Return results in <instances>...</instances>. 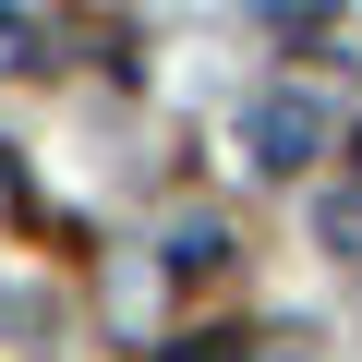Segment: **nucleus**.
Returning <instances> with one entry per match:
<instances>
[{"mask_svg":"<svg viewBox=\"0 0 362 362\" xmlns=\"http://www.w3.org/2000/svg\"><path fill=\"white\" fill-rule=\"evenodd\" d=\"M37 218V194H25V169H13V145H0V230H25Z\"/></svg>","mask_w":362,"mask_h":362,"instance_id":"f03ea898","label":"nucleus"},{"mask_svg":"<svg viewBox=\"0 0 362 362\" xmlns=\"http://www.w3.org/2000/svg\"><path fill=\"white\" fill-rule=\"evenodd\" d=\"M242 145H254V169H278V181H290V169H314L326 109H314V97H254V109H242Z\"/></svg>","mask_w":362,"mask_h":362,"instance_id":"f257e3e1","label":"nucleus"},{"mask_svg":"<svg viewBox=\"0 0 362 362\" xmlns=\"http://www.w3.org/2000/svg\"><path fill=\"white\" fill-rule=\"evenodd\" d=\"M326 230H338V242H362V145H350V194L326 206Z\"/></svg>","mask_w":362,"mask_h":362,"instance_id":"7ed1b4c3","label":"nucleus"},{"mask_svg":"<svg viewBox=\"0 0 362 362\" xmlns=\"http://www.w3.org/2000/svg\"><path fill=\"white\" fill-rule=\"evenodd\" d=\"M25 61H37V25H25V13H0V73H25Z\"/></svg>","mask_w":362,"mask_h":362,"instance_id":"20e7f679","label":"nucleus"}]
</instances>
